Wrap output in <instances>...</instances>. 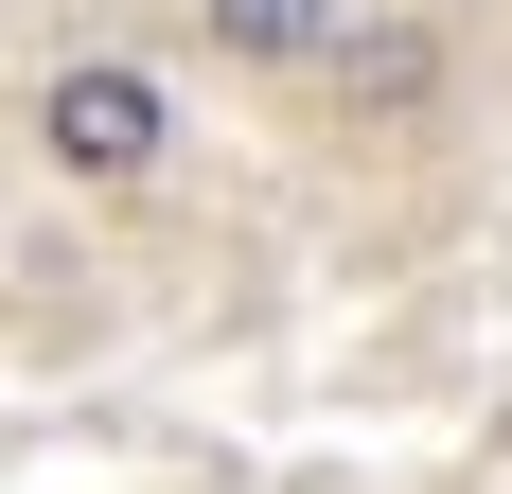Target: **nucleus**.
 <instances>
[{
	"instance_id": "1",
	"label": "nucleus",
	"mask_w": 512,
	"mask_h": 494,
	"mask_svg": "<svg viewBox=\"0 0 512 494\" xmlns=\"http://www.w3.org/2000/svg\"><path fill=\"white\" fill-rule=\"evenodd\" d=\"M36 159L89 177V195H142L159 159H177V89H159L142 53H71V71L36 89Z\"/></svg>"
},
{
	"instance_id": "2",
	"label": "nucleus",
	"mask_w": 512,
	"mask_h": 494,
	"mask_svg": "<svg viewBox=\"0 0 512 494\" xmlns=\"http://www.w3.org/2000/svg\"><path fill=\"white\" fill-rule=\"evenodd\" d=\"M230 71H336L354 53V0H195Z\"/></svg>"
},
{
	"instance_id": "3",
	"label": "nucleus",
	"mask_w": 512,
	"mask_h": 494,
	"mask_svg": "<svg viewBox=\"0 0 512 494\" xmlns=\"http://www.w3.org/2000/svg\"><path fill=\"white\" fill-rule=\"evenodd\" d=\"M336 89H354V106H424V89H442V36H424V18H354Z\"/></svg>"
}]
</instances>
